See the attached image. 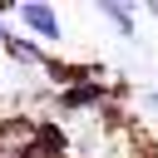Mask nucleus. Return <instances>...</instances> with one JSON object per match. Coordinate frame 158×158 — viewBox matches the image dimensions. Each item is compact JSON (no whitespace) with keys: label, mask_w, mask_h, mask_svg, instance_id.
<instances>
[{"label":"nucleus","mask_w":158,"mask_h":158,"mask_svg":"<svg viewBox=\"0 0 158 158\" xmlns=\"http://www.w3.org/2000/svg\"><path fill=\"white\" fill-rule=\"evenodd\" d=\"M20 20H25V25L35 30V35H44L49 44H54V40L64 35V25H59V15H54L49 5H40V0H30V5H20Z\"/></svg>","instance_id":"f257e3e1"},{"label":"nucleus","mask_w":158,"mask_h":158,"mask_svg":"<svg viewBox=\"0 0 158 158\" xmlns=\"http://www.w3.org/2000/svg\"><path fill=\"white\" fill-rule=\"evenodd\" d=\"M148 15H153V20H158V5H148Z\"/></svg>","instance_id":"423d86ee"},{"label":"nucleus","mask_w":158,"mask_h":158,"mask_svg":"<svg viewBox=\"0 0 158 158\" xmlns=\"http://www.w3.org/2000/svg\"><path fill=\"white\" fill-rule=\"evenodd\" d=\"M5 54L20 59V64H30V69H44V49H40L35 40H25V35H10V40H5Z\"/></svg>","instance_id":"f03ea898"},{"label":"nucleus","mask_w":158,"mask_h":158,"mask_svg":"<svg viewBox=\"0 0 158 158\" xmlns=\"http://www.w3.org/2000/svg\"><path fill=\"white\" fill-rule=\"evenodd\" d=\"M5 40H10V30H5V20H0V49H5Z\"/></svg>","instance_id":"39448f33"},{"label":"nucleus","mask_w":158,"mask_h":158,"mask_svg":"<svg viewBox=\"0 0 158 158\" xmlns=\"http://www.w3.org/2000/svg\"><path fill=\"white\" fill-rule=\"evenodd\" d=\"M99 15H104L123 40H133V10H128V5H99Z\"/></svg>","instance_id":"7ed1b4c3"},{"label":"nucleus","mask_w":158,"mask_h":158,"mask_svg":"<svg viewBox=\"0 0 158 158\" xmlns=\"http://www.w3.org/2000/svg\"><path fill=\"white\" fill-rule=\"evenodd\" d=\"M143 104H148V109H158V89H148V94H143Z\"/></svg>","instance_id":"20e7f679"}]
</instances>
